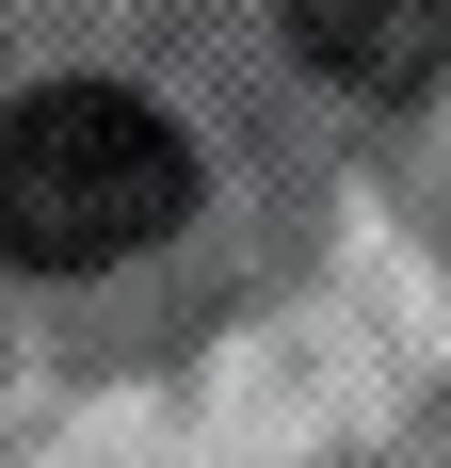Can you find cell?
<instances>
[{
	"instance_id": "6da1fadb",
	"label": "cell",
	"mask_w": 451,
	"mask_h": 468,
	"mask_svg": "<svg viewBox=\"0 0 451 468\" xmlns=\"http://www.w3.org/2000/svg\"><path fill=\"white\" fill-rule=\"evenodd\" d=\"M194 210V145L130 81H48L0 113V259L16 275H113Z\"/></svg>"
},
{
	"instance_id": "7a4b0ae2",
	"label": "cell",
	"mask_w": 451,
	"mask_h": 468,
	"mask_svg": "<svg viewBox=\"0 0 451 468\" xmlns=\"http://www.w3.org/2000/svg\"><path fill=\"white\" fill-rule=\"evenodd\" d=\"M290 48L339 97H419L451 65V0H290Z\"/></svg>"
}]
</instances>
